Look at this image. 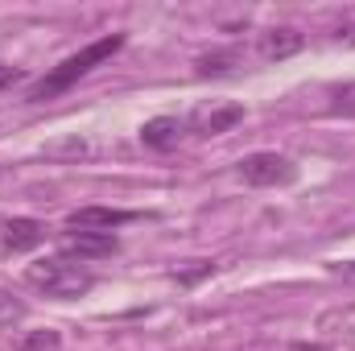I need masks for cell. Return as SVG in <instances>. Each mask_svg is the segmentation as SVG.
<instances>
[{"mask_svg":"<svg viewBox=\"0 0 355 351\" xmlns=\"http://www.w3.org/2000/svg\"><path fill=\"white\" fill-rule=\"evenodd\" d=\"M232 62H236V54H232V50L202 54V58H198V75H223V71H232Z\"/></svg>","mask_w":355,"mask_h":351,"instance_id":"obj_11","label":"cell"},{"mask_svg":"<svg viewBox=\"0 0 355 351\" xmlns=\"http://www.w3.org/2000/svg\"><path fill=\"white\" fill-rule=\"evenodd\" d=\"M240 178L248 186H289L297 178V166L281 153H248L240 162Z\"/></svg>","mask_w":355,"mask_h":351,"instance_id":"obj_3","label":"cell"},{"mask_svg":"<svg viewBox=\"0 0 355 351\" xmlns=\"http://www.w3.org/2000/svg\"><path fill=\"white\" fill-rule=\"evenodd\" d=\"M331 116H355V83H343V87H331Z\"/></svg>","mask_w":355,"mask_h":351,"instance_id":"obj_10","label":"cell"},{"mask_svg":"<svg viewBox=\"0 0 355 351\" xmlns=\"http://www.w3.org/2000/svg\"><path fill=\"white\" fill-rule=\"evenodd\" d=\"M124 50V33H107V37H99V42H87L83 50H75V54H67L58 67H50L33 87L25 91V99L29 103H46V99H58L62 91H71L83 75H91L99 62H107L112 54H120Z\"/></svg>","mask_w":355,"mask_h":351,"instance_id":"obj_1","label":"cell"},{"mask_svg":"<svg viewBox=\"0 0 355 351\" xmlns=\"http://www.w3.org/2000/svg\"><path fill=\"white\" fill-rule=\"evenodd\" d=\"M25 281L33 285V289H42L46 298H62V302H71V298H83L95 289V273L83 268V264H75L71 257H46V261H33L25 268Z\"/></svg>","mask_w":355,"mask_h":351,"instance_id":"obj_2","label":"cell"},{"mask_svg":"<svg viewBox=\"0 0 355 351\" xmlns=\"http://www.w3.org/2000/svg\"><path fill=\"white\" fill-rule=\"evenodd\" d=\"M128 219H137V215L120 211V207H79L67 215V232H116Z\"/></svg>","mask_w":355,"mask_h":351,"instance_id":"obj_6","label":"cell"},{"mask_svg":"<svg viewBox=\"0 0 355 351\" xmlns=\"http://www.w3.org/2000/svg\"><path fill=\"white\" fill-rule=\"evenodd\" d=\"M17 79H21V71H17V67H0V91L8 87V83H17Z\"/></svg>","mask_w":355,"mask_h":351,"instance_id":"obj_14","label":"cell"},{"mask_svg":"<svg viewBox=\"0 0 355 351\" xmlns=\"http://www.w3.org/2000/svg\"><path fill=\"white\" fill-rule=\"evenodd\" d=\"M67 257H79V261H103L120 248L116 232H67Z\"/></svg>","mask_w":355,"mask_h":351,"instance_id":"obj_8","label":"cell"},{"mask_svg":"<svg viewBox=\"0 0 355 351\" xmlns=\"http://www.w3.org/2000/svg\"><path fill=\"white\" fill-rule=\"evenodd\" d=\"M302 46H306V33H297L293 25H277V29H265V33L257 37V54H261L265 62H285V58H293Z\"/></svg>","mask_w":355,"mask_h":351,"instance_id":"obj_7","label":"cell"},{"mask_svg":"<svg viewBox=\"0 0 355 351\" xmlns=\"http://www.w3.org/2000/svg\"><path fill=\"white\" fill-rule=\"evenodd\" d=\"M54 348H58V331H37V335L17 339V351H54Z\"/></svg>","mask_w":355,"mask_h":351,"instance_id":"obj_12","label":"cell"},{"mask_svg":"<svg viewBox=\"0 0 355 351\" xmlns=\"http://www.w3.org/2000/svg\"><path fill=\"white\" fill-rule=\"evenodd\" d=\"M240 120H244V108H240V103H202V108L190 112L186 128H190L194 137H219V132L236 128Z\"/></svg>","mask_w":355,"mask_h":351,"instance_id":"obj_4","label":"cell"},{"mask_svg":"<svg viewBox=\"0 0 355 351\" xmlns=\"http://www.w3.org/2000/svg\"><path fill=\"white\" fill-rule=\"evenodd\" d=\"M285 351H331V348H322V343H293V348H285Z\"/></svg>","mask_w":355,"mask_h":351,"instance_id":"obj_15","label":"cell"},{"mask_svg":"<svg viewBox=\"0 0 355 351\" xmlns=\"http://www.w3.org/2000/svg\"><path fill=\"white\" fill-rule=\"evenodd\" d=\"M25 318V306L8 293V289H0V327H12V323H21Z\"/></svg>","mask_w":355,"mask_h":351,"instance_id":"obj_13","label":"cell"},{"mask_svg":"<svg viewBox=\"0 0 355 351\" xmlns=\"http://www.w3.org/2000/svg\"><path fill=\"white\" fill-rule=\"evenodd\" d=\"M46 240V223L42 219H29V215H12V219H0V252H29Z\"/></svg>","mask_w":355,"mask_h":351,"instance_id":"obj_5","label":"cell"},{"mask_svg":"<svg viewBox=\"0 0 355 351\" xmlns=\"http://www.w3.org/2000/svg\"><path fill=\"white\" fill-rule=\"evenodd\" d=\"M182 132H186V124H182L178 116H157V120H149V124L141 128V141H145L149 149H174Z\"/></svg>","mask_w":355,"mask_h":351,"instance_id":"obj_9","label":"cell"}]
</instances>
